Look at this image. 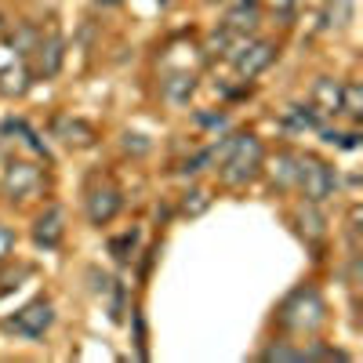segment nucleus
I'll return each instance as SVG.
<instances>
[{
	"instance_id": "f257e3e1",
	"label": "nucleus",
	"mask_w": 363,
	"mask_h": 363,
	"mask_svg": "<svg viewBox=\"0 0 363 363\" xmlns=\"http://www.w3.org/2000/svg\"><path fill=\"white\" fill-rule=\"evenodd\" d=\"M215 157L222 164V178L229 186H244V182L255 178V171L262 164V145H258L255 135H236L222 145V153L215 149Z\"/></svg>"
},
{
	"instance_id": "0eeeda50",
	"label": "nucleus",
	"mask_w": 363,
	"mask_h": 363,
	"mask_svg": "<svg viewBox=\"0 0 363 363\" xmlns=\"http://www.w3.org/2000/svg\"><path fill=\"white\" fill-rule=\"evenodd\" d=\"M37 186H40L37 167H29V164H11V167H8V193H11V196L26 200L29 193H37Z\"/></svg>"
},
{
	"instance_id": "39448f33",
	"label": "nucleus",
	"mask_w": 363,
	"mask_h": 363,
	"mask_svg": "<svg viewBox=\"0 0 363 363\" xmlns=\"http://www.w3.org/2000/svg\"><path fill=\"white\" fill-rule=\"evenodd\" d=\"M272 55H277V48L272 44H247V48H240L236 51V73L240 77H255V73H262L269 62H272Z\"/></svg>"
},
{
	"instance_id": "4468645a",
	"label": "nucleus",
	"mask_w": 363,
	"mask_h": 363,
	"mask_svg": "<svg viewBox=\"0 0 363 363\" xmlns=\"http://www.w3.org/2000/svg\"><path fill=\"white\" fill-rule=\"evenodd\" d=\"M58 66H62V44L58 40L40 44V73L51 77V73H58Z\"/></svg>"
},
{
	"instance_id": "423d86ee",
	"label": "nucleus",
	"mask_w": 363,
	"mask_h": 363,
	"mask_svg": "<svg viewBox=\"0 0 363 363\" xmlns=\"http://www.w3.org/2000/svg\"><path fill=\"white\" fill-rule=\"evenodd\" d=\"M116 211H120V193H116V189H99V193H91V200H87V218L95 222V225L113 222Z\"/></svg>"
},
{
	"instance_id": "dca6fc26",
	"label": "nucleus",
	"mask_w": 363,
	"mask_h": 363,
	"mask_svg": "<svg viewBox=\"0 0 363 363\" xmlns=\"http://www.w3.org/2000/svg\"><path fill=\"white\" fill-rule=\"evenodd\" d=\"M342 109H345L349 116H359V113H363V87H359V84H345V87H342Z\"/></svg>"
},
{
	"instance_id": "f8f14e48",
	"label": "nucleus",
	"mask_w": 363,
	"mask_h": 363,
	"mask_svg": "<svg viewBox=\"0 0 363 363\" xmlns=\"http://www.w3.org/2000/svg\"><path fill=\"white\" fill-rule=\"evenodd\" d=\"M284 124H287L291 131H309V128H320V116H316V109L291 106V109H287V116H284Z\"/></svg>"
},
{
	"instance_id": "9b49d317",
	"label": "nucleus",
	"mask_w": 363,
	"mask_h": 363,
	"mask_svg": "<svg viewBox=\"0 0 363 363\" xmlns=\"http://www.w3.org/2000/svg\"><path fill=\"white\" fill-rule=\"evenodd\" d=\"M316 102L323 106V113H338V109H342V84H335V80H316Z\"/></svg>"
},
{
	"instance_id": "9d476101",
	"label": "nucleus",
	"mask_w": 363,
	"mask_h": 363,
	"mask_svg": "<svg viewBox=\"0 0 363 363\" xmlns=\"http://www.w3.org/2000/svg\"><path fill=\"white\" fill-rule=\"evenodd\" d=\"M196 91V77H189V73H174L167 84H164V95L171 99V102H189V95Z\"/></svg>"
},
{
	"instance_id": "5701e85b",
	"label": "nucleus",
	"mask_w": 363,
	"mask_h": 363,
	"mask_svg": "<svg viewBox=\"0 0 363 363\" xmlns=\"http://www.w3.org/2000/svg\"><path fill=\"white\" fill-rule=\"evenodd\" d=\"M11 247H15V233H11L8 225H0V258H8Z\"/></svg>"
},
{
	"instance_id": "7ed1b4c3",
	"label": "nucleus",
	"mask_w": 363,
	"mask_h": 363,
	"mask_svg": "<svg viewBox=\"0 0 363 363\" xmlns=\"http://www.w3.org/2000/svg\"><path fill=\"white\" fill-rule=\"evenodd\" d=\"M298 186L306 189V196L313 200V203H320V200H327L330 193H335V186H338V178H335V171H330L327 164H320V160H298Z\"/></svg>"
},
{
	"instance_id": "aec40b11",
	"label": "nucleus",
	"mask_w": 363,
	"mask_h": 363,
	"mask_svg": "<svg viewBox=\"0 0 363 363\" xmlns=\"http://www.w3.org/2000/svg\"><path fill=\"white\" fill-rule=\"evenodd\" d=\"M211 160H215V149H203V153H196L193 160H186V167H182V171H186V174H200Z\"/></svg>"
},
{
	"instance_id": "b1692460",
	"label": "nucleus",
	"mask_w": 363,
	"mask_h": 363,
	"mask_svg": "<svg viewBox=\"0 0 363 363\" xmlns=\"http://www.w3.org/2000/svg\"><path fill=\"white\" fill-rule=\"evenodd\" d=\"M109 4H113V0H109Z\"/></svg>"
},
{
	"instance_id": "6ab92c4d",
	"label": "nucleus",
	"mask_w": 363,
	"mask_h": 363,
	"mask_svg": "<svg viewBox=\"0 0 363 363\" xmlns=\"http://www.w3.org/2000/svg\"><path fill=\"white\" fill-rule=\"evenodd\" d=\"M135 244H138V233H124V236H116V240H113V247H109V251H113L116 258H128V255L135 251Z\"/></svg>"
},
{
	"instance_id": "6e6552de",
	"label": "nucleus",
	"mask_w": 363,
	"mask_h": 363,
	"mask_svg": "<svg viewBox=\"0 0 363 363\" xmlns=\"http://www.w3.org/2000/svg\"><path fill=\"white\" fill-rule=\"evenodd\" d=\"M66 215H62V211H58V207H51L48 211V215L37 222V229H33V240H37V244L40 247H58V240H62V233H66Z\"/></svg>"
},
{
	"instance_id": "f3484780",
	"label": "nucleus",
	"mask_w": 363,
	"mask_h": 363,
	"mask_svg": "<svg viewBox=\"0 0 363 363\" xmlns=\"http://www.w3.org/2000/svg\"><path fill=\"white\" fill-rule=\"evenodd\" d=\"M0 91H4V95H22L26 91V69H4L0 73Z\"/></svg>"
},
{
	"instance_id": "20e7f679",
	"label": "nucleus",
	"mask_w": 363,
	"mask_h": 363,
	"mask_svg": "<svg viewBox=\"0 0 363 363\" xmlns=\"http://www.w3.org/2000/svg\"><path fill=\"white\" fill-rule=\"evenodd\" d=\"M51 323H55V309L48 306V301H33V306H26L11 320V327L18 330V335H26V338H40Z\"/></svg>"
},
{
	"instance_id": "412c9836",
	"label": "nucleus",
	"mask_w": 363,
	"mask_h": 363,
	"mask_svg": "<svg viewBox=\"0 0 363 363\" xmlns=\"http://www.w3.org/2000/svg\"><path fill=\"white\" fill-rule=\"evenodd\" d=\"M207 203H211V200H207V193H189L182 207H186V215H200V211H203Z\"/></svg>"
},
{
	"instance_id": "ddd939ff",
	"label": "nucleus",
	"mask_w": 363,
	"mask_h": 363,
	"mask_svg": "<svg viewBox=\"0 0 363 363\" xmlns=\"http://www.w3.org/2000/svg\"><path fill=\"white\" fill-rule=\"evenodd\" d=\"M211 48H218V55H236L240 48H244V33H236V29L222 26L215 37H211Z\"/></svg>"
},
{
	"instance_id": "f03ea898",
	"label": "nucleus",
	"mask_w": 363,
	"mask_h": 363,
	"mask_svg": "<svg viewBox=\"0 0 363 363\" xmlns=\"http://www.w3.org/2000/svg\"><path fill=\"white\" fill-rule=\"evenodd\" d=\"M280 320H284L291 330H313V327H320V323H323V298H320L313 287L294 291V294L284 301Z\"/></svg>"
},
{
	"instance_id": "a211bd4d",
	"label": "nucleus",
	"mask_w": 363,
	"mask_h": 363,
	"mask_svg": "<svg viewBox=\"0 0 363 363\" xmlns=\"http://www.w3.org/2000/svg\"><path fill=\"white\" fill-rule=\"evenodd\" d=\"M298 157H291V153H284L280 160H277V171H272V174H277V182H280V186H291V182L298 178Z\"/></svg>"
},
{
	"instance_id": "1a4fd4ad",
	"label": "nucleus",
	"mask_w": 363,
	"mask_h": 363,
	"mask_svg": "<svg viewBox=\"0 0 363 363\" xmlns=\"http://www.w3.org/2000/svg\"><path fill=\"white\" fill-rule=\"evenodd\" d=\"M255 22H258V0H240V4L229 11V18H225V26L236 29V33L255 29Z\"/></svg>"
},
{
	"instance_id": "4be33fe9",
	"label": "nucleus",
	"mask_w": 363,
	"mask_h": 363,
	"mask_svg": "<svg viewBox=\"0 0 363 363\" xmlns=\"http://www.w3.org/2000/svg\"><path fill=\"white\" fill-rule=\"evenodd\" d=\"M301 229H309L313 236H320V233H323V218L316 215V211H309V215L301 211Z\"/></svg>"
},
{
	"instance_id": "2eb2a0df",
	"label": "nucleus",
	"mask_w": 363,
	"mask_h": 363,
	"mask_svg": "<svg viewBox=\"0 0 363 363\" xmlns=\"http://www.w3.org/2000/svg\"><path fill=\"white\" fill-rule=\"evenodd\" d=\"M58 135H62V142H77V145H87L91 142V131L80 124V120H58Z\"/></svg>"
}]
</instances>
